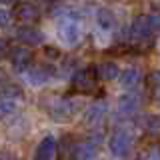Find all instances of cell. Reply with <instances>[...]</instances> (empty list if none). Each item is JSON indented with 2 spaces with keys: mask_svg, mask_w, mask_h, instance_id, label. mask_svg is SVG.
<instances>
[{
  "mask_svg": "<svg viewBox=\"0 0 160 160\" xmlns=\"http://www.w3.org/2000/svg\"><path fill=\"white\" fill-rule=\"evenodd\" d=\"M98 72L94 66H88V68H82L78 72H74L72 76V90L78 94H94L98 90Z\"/></svg>",
  "mask_w": 160,
  "mask_h": 160,
  "instance_id": "6da1fadb",
  "label": "cell"
},
{
  "mask_svg": "<svg viewBox=\"0 0 160 160\" xmlns=\"http://www.w3.org/2000/svg\"><path fill=\"white\" fill-rule=\"evenodd\" d=\"M132 134L128 132L126 128H116L108 138V148L112 152V156L116 158H124L130 154V148H132Z\"/></svg>",
  "mask_w": 160,
  "mask_h": 160,
  "instance_id": "7a4b0ae2",
  "label": "cell"
},
{
  "mask_svg": "<svg viewBox=\"0 0 160 160\" xmlns=\"http://www.w3.org/2000/svg\"><path fill=\"white\" fill-rule=\"evenodd\" d=\"M154 32H156V30H154L150 14H140V16H136L132 20V24L128 26V36H130V40H134V42H144V40H148Z\"/></svg>",
  "mask_w": 160,
  "mask_h": 160,
  "instance_id": "3957f363",
  "label": "cell"
},
{
  "mask_svg": "<svg viewBox=\"0 0 160 160\" xmlns=\"http://www.w3.org/2000/svg\"><path fill=\"white\" fill-rule=\"evenodd\" d=\"M82 36V28H80L78 20L72 16H66L58 22V38L68 46H76Z\"/></svg>",
  "mask_w": 160,
  "mask_h": 160,
  "instance_id": "277c9868",
  "label": "cell"
},
{
  "mask_svg": "<svg viewBox=\"0 0 160 160\" xmlns=\"http://www.w3.org/2000/svg\"><path fill=\"white\" fill-rule=\"evenodd\" d=\"M8 60H10V64L14 66L16 72H26L34 64V54H32V50L26 48V46H14V48H10V52H8Z\"/></svg>",
  "mask_w": 160,
  "mask_h": 160,
  "instance_id": "5b68a950",
  "label": "cell"
},
{
  "mask_svg": "<svg viewBox=\"0 0 160 160\" xmlns=\"http://www.w3.org/2000/svg\"><path fill=\"white\" fill-rule=\"evenodd\" d=\"M12 12H14V18H16L22 26H32V24H36L40 20V10H38L36 4H32V2H18Z\"/></svg>",
  "mask_w": 160,
  "mask_h": 160,
  "instance_id": "8992f818",
  "label": "cell"
},
{
  "mask_svg": "<svg viewBox=\"0 0 160 160\" xmlns=\"http://www.w3.org/2000/svg\"><path fill=\"white\" fill-rule=\"evenodd\" d=\"M24 74H26V80L32 86H40V84L48 82V80L56 74V70L52 66H48V64H32Z\"/></svg>",
  "mask_w": 160,
  "mask_h": 160,
  "instance_id": "52a82bcc",
  "label": "cell"
},
{
  "mask_svg": "<svg viewBox=\"0 0 160 160\" xmlns=\"http://www.w3.org/2000/svg\"><path fill=\"white\" fill-rule=\"evenodd\" d=\"M140 108V96L136 92H126L122 94V96L118 98V104H116V110L118 114H122V116H132V114H136Z\"/></svg>",
  "mask_w": 160,
  "mask_h": 160,
  "instance_id": "ba28073f",
  "label": "cell"
},
{
  "mask_svg": "<svg viewBox=\"0 0 160 160\" xmlns=\"http://www.w3.org/2000/svg\"><path fill=\"white\" fill-rule=\"evenodd\" d=\"M106 112H108V104L104 102V100H96V102H92L84 110V122L90 124V126H96V124L102 122V118L106 116Z\"/></svg>",
  "mask_w": 160,
  "mask_h": 160,
  "instance_id": "9c48e42d",
  "label": "cell"
},
{
  "mask_svg": "<svg viewBox=\"0 0 160 160\" xmlns=\"http://www.w3.org/2000/svg\"><path fill=\"white\" fill-rule=\"evenodd\" d=\"M56 140H54V136H44L42 140L38 142L36 150H34V160H54V156H56Z\"/></svg>",
  "mask_w": 160,
  "mask_h": 160,
  "instance_id": "30bf717a",
  "label": "cell"
},
{
  "mask_svg": "<svg viewBox=\"0 0 160 160\" xmlns=\"http://www.w3.org/2000/svg\"><path fill=\"white\" fill-rule=\"evenodd\" d=\"M78 146L80 142L78 140H74V136H70V134H66V136H62V140L58 142V158L60 160H74L78 154Z\"/></svg>",
  "mask_w": 160,
  "mask_h": 160,
  "instance_id": "8fae6325",
  "label": "cell"
},
{
  "mask_svg": "<svg viewBox=\"0 0 160 160\" xmlns=\"http://www.w3.org/2000/svg\"><path fill=\"white\" fill-rule=\"evenodd\" d=\"M118 80H120V86L122 88L134 90V88H138L140 82H142V70L138 66H128V68H124L122 72H120Z\"/></svg>",
  "mask_w": 160,
  "mask_h": 160,
  "instance_id": "7c38bea8",
  "label": "cell"
},
{
  "mask_svg": "<svg viewBox=\"0 0 160 160\" xmlns=\"http://www.w3.org/2000/svg\"><path fill=\"white\" fill-rule=\"evenodd\" d=\"M16 38L22 44H28V46H38V44L44 42V34L32 26H20L16 30Z\"/></svg>",
  "mask_w": 160,
  "mask_h": 160,
  "instance_id": "4fadbf2b",
  "label": "cell"
},
{
  "mask_svg": "<svg viewBox=\"0 0 160 160\" xmlns=\"http://www.w3.org/2000/svg\"><path fill=\"white\" fill-rule=\"evenodd\" d=\"M76 112V104L72 102V100H68V98H60L54 102V106L50 108V114H52L56 120H66L70 118L72 114Z\"/></svg>",
  "mask_w": 160,
  "mask_h": 160,
  "instance_id": "5bb4252c",
  "label": "cell"
},
{
  "mask_svg": "<svg viewBox=\"0 0 160 160\" xmlns=\"http://www.w3.org/2000/svg\"><path fill=\"white\" fill-rule=\"evenodd\" d=\"M96 24L102 32H112L114 26H116V18H114L112 10H108V8L96 10Z\"/></svg>",
  "mask_w": 160,
  "mask_h": 160,
  "instance_id": "9a60e30c",
  "label": "cell"
},
{
  "mask_svg": "<svg viewBox=\"0 0 160 160\" xmlns=\"http://www.w3.org/2000/svg\"><path fill=\"white\" fill-rule=\"evenodd\" d=\"M96 72H98V76L102 78V80H114V78L120 76L118 64L112 62V60H106V62H102V64L96 68Z\"/></svg>",
  "mask_w": 160,
  "mask_h": 160,
  "instance_id": "2e32d148",
  "label": "cell"
},
{
  "mask_svg": "<svg viewBox=\"0 0 160 160\" xmlns=\"http://www.w3.org/2000/svg\"><path fill=\"white\" fill-rule=\"evenodd\" d=\"M0 96H6V98H12V100H22L24 92L16 84H4L2 90H0Z\"/></svg>",
  "mask_w": 160,
  "mask_h": 160,
  "instance_id": "e0dca14e",
  "label": "cell"
},
{
  "mask_svg": "<svg viewBox=\"0 0 160 160\" xmlns=\"http://www.w3.org/2000/svg\"><path fill=\"white\" fill-rule=\"evenodd\" d=\"M14 110H16V100L6 98V96H0V118L12 114Z\"/></svg>",
  "mask_w": 160,
  "mask_h": 160,
  "instance_id": "ac0fdd59",
  "label": "cell"
},
{
  "mask_svg": "<svg viewBox=\"0 0 160 160\" xmlns=\"http://www.w3.org/2000/svg\"><path fill=\"white\" fill-rule=\"evenodd\" d=\"M144 128H146L148 132L158 134L160 132V114H148V116L144 118Z\"/></svg>",
  "mask_w": 160,
  "mask_h": 160,
  "instance_id": "d6986e66",
  "label": "cell"
},
{
  "mask_svg": "<svg viewBox=\"0 0 160 160\" xmlns=\"http://www.w3.org/2000/svg\"><path fill=\"white\" fill-rule=\"evenodd\" d=\"M140 160H160V148H150L140 156Z\"/></svg>",
  "mask_w": 160,
  "mask_h": 160,
  "instance_id": "ffe728a7",
  "label": "cell"
},
{
  "mask_svg": "<svg viewBox=\"0 0 160 160\" xmlns=\"http://www.w3.org/2000/svg\"><path fill=\"white\" fill-rule=\"evenodd\" d=\"M152 84H154V92H156V98L160 102V70H156V72L152 74Z\"/></svg>",
  "mask_w": 160,
  "mask_h": 160,
  "instance_id": "44dd1931",
  "label": "cell"
},
{
  "mask_svg": "<svg viewBox=\"0 0 160 160\" xmlns=\"http://www.w3.org/2000/svg\"><path fill=\"white\" fill-rule=\"evenodd\" d=\"M8 24H10V12L4 10V8H0V28L8 26Z\"/></svg>",
  "mask_w": 160,
  "mask_h": 160,
  "instance_id": "7402d4cb",
  "label": "cell"
},
{
  "mask_svg": "<svg viewBox=\"0 0 160 160\" xmlns=\"http://www.w3.org/2000/svg\"><path fill=\"white\" fill-rule=\"evenodd\" d=\"M44 54H46L48 58H58V56H60V52H58V50H56V48H50V46L44 48Z\"/></svg>",
  "mask_w": 160,
  "mask_h": 160,
  "instance_id": "603a6c76",
  "label": "cell"
},
{
  "mask_svg": "<svg viewBox=\"0 0 160 160\" xmlns=\"http://www.w3.org/2000/svg\"><path fill=\"white\" fill-rule=\"evenodd\" d=\"M150 18H152L154 30H160V12H156V14H150Z\"/></svg>",
  "mask_w": 160,
  "mask_h": 160,
  "instance_id": "cb8c5ba5",
  "label": "cell"
},
{
  "mask_svg": "<svg viewBox=\"0 0 160 160\" xmlns=\"http://www.w3.org/2000/svg\"><path fill=\"white\" fill-rule=\"evenodd\" d=\"M8 52H10V50H8V46H6V42H4V40H0V58H4Z\"/></svg>",
  "mask_w": 160,
  "mask_h": 160,
  "instance_id": "d4e9b609",
  "label": "cell"
},
{
  "mask_svg": "<svg viewBox=\"0 0 160 160\" xmlns=\"http://www.w3.org/2000/svg\"><path fill=\"white\" fill-rule=\"evenodd\" d=\"M4 84H6V72L0 68V86H4Z\"/></svg>",
  "mask_w": 160,
  "mask_h": 160,
  "instance_id": "484cf974",
  "label": "cell"
},
{
  "mask_svg": "<svg viewBox=\"0 0 160 160\" xmlns=\"http://www.w3.org/2000/svg\"><path fill=\"white\" fill-rule=\"evenodd\" d=\"M2 4H18V0H0Z\"/></svg>",
  "mask_w": 160,
  "mask_h": 160,
  "instance_id": "4316f807",
  "label": "cell"
},
{
  "mask_svg": "<svg viewBox=\"0 0 160 160\" xmlns=\"http://www.w3.org/2000/svg\"><path fill=\"white\" fill-rule=\"evenodd\" d=\"M0 160H8V158H6V156H2V154H0Z\"/></svg>",
  "mask_w": 160,
  "mask_h": 160,
  "instance_id": "83f0119b",
  "label": "cell"
}]
</instances>
